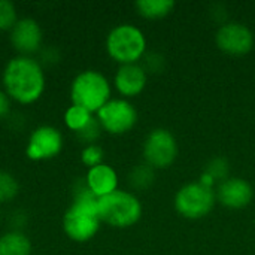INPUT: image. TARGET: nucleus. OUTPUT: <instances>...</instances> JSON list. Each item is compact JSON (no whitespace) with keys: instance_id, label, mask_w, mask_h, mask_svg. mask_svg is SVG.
Wrapping results in <instances>:
<instances>
[{"instance_id":"f257e3e1","label":"nucleus","mask_w":255,"mask_h":255,"mask_svg":"<svg viewBox=\"0 0 255 255\" xmlns=\"http://www.w3.org/2000/svg\"><path fill=\"white\" fill-rule=\"evenodd\" d=\"M1 84L10 100L19 105H33L45 93L46 75L37 58L15 55L3 69Z\"/></svg>"},{"instance_id":"f03ea898","label":"nucleus","mask_w":255,"mask_h":255,"mask_svg":"<svg viewBox=\"0 0 255 255\" xmlns=\"http://www.w3.org/2000/svg\"><path fill=\"white\" fill-rule=\"evenodd\" d=\"M73 202L63 217V230L66 236L78 244L91 241L100 230V217L97 199L90 191L85 178H79L73 187Z\"/></svg>"},{"instance_id":"7ed1b4c3","label":"nucleus","mask_w":255,"mask_h":255,"mask_svg":"<svg viewBox=\"0 0 255 255\" xmlns=\"http://www.w3.org/2000/svg\"><path fill=\"white\" fill-rule=\"evenodd\" d=\"M111 82L99 70H82L70 84L72 105L81 106L94 115L111 100Z\"/></svg>"},{"instance_id":"20e7f679","label":"nucleus","mask_w":255,"mask_h":255,"mask_svg":"<svg viewBox=\"0 0 255 255\" xmlns=\"http://www.w3.org/2000/svg\"><path fill=\"white\" fill-rule=\"evenodd\" d=\"M105 46L108 55L120 66L134 64L146 54V37L139 27L124 22L108 33Z\"/></svg>"},{"instance_id":"39448f33","label":"nucleus","mask_w":255,"mask_h":255,"mask_svg":"<svg viewBox=\"0 0 255 255\" xmlns=\"http://www.w3.org/2000/svg\"><path fill=\"white\" fill-rule=\"evenodd\" d=\"M97 211L102 223L115 229H128L139 223L142 203L136 194L118 188L97 200Z\"/></svg>"},{"instance_id":"423d86ee","label":"nucleus","mask_w":255,"mask_h":255,"mask_svg":"<svg viewBox=\"0 0 255 255\" xmlns=\"http://www.w3.org/2000/svg\"><path fill=\"white\" fill-rule=\"evenodd\" d=\"M217 203L214 188L197 182L182 185L175 194V211L187 220H200L211 214Z\"/></svg>"},{"instance_id":"0eeeda50","label":"nucleus","mask_w":255,"mask_h":255,"mask_svg":"<svg viewBox=\"0 0 255 255\" xmlns=\"http://www.w3.org/2000/svg\"><path fill=\"white\" fill-rule=\"evenodd\" d=\"M143 163L152 169H167L178 157V143L167 128H154L148 133L142 146Z\"/></svg>"},{"instance_id":"6e6552de","label":"nucleus","mask_w":255,"mask_h":255,"mask_svg":"<svg viewBox=\"0 0 255 255\" xmlns=\"http://www.w3.org/2000/svg\"><path fill=\"white\" fill-rule=\"evenodd\" d=\"M102 128L111 134H126L137 123V111L127 99H111L97 114Z\"/></svg>"},{"instance_id":"1a4fd4ad","label":"nucleus","mask_w":255,"mask_h":255,"mask_svg":"<svg viewBox=\"0 0 255 255\" xmlns=\"http://www.w3.org/2000/svg\"><path fill=\"white\" fill-rule=\"evenodd\" d=\"M64 145L61 131L54 126H39L36 127L27 140L25 155L31 161H45L55 158Z\"/></svg>"},{"instance_id":"9d476101","label":"nucleus","mask_w":255,"mask_h":255,"mask_svg":"<svg viewBox=\"0 0 255 255\" xmlns=\"http://www.w3.org/2000/svg\"><path fill=\"white\" fill-rule=\"evenodd\" d=\"M215 43L224 54L241 57L253 51L255 36L248 25L238 21H229L218 27L215 33Z\"/></svg>"},{"instance_id":"9b49d317","label":"nucleus","mask_w":255,"mask_h":255,"mask_svg":"<svg viewBox=\"0 0 255 255\" xmlns=\"http://www.w3.org/2000/svg\"><path fill=\"white\" fill-rule=\"evenodd\" d=\"M9 40L18 55H30L39 52L43 42V31L40 24L30 16L19 18L9 31Z\"/></svg>"},{"instance_id":"f8f14e48","label":"nucleus","mask_w":255,"mask_h":255,"mask_svg":"<svg viewBox=\"0 0 255 255\" xmlns=\"http://www.w3.org/2000/svg\"><path fill=\"white\" fill-rule=\"evenodd\" d=\"M217 202H220L227 209H244L250 206L254 199L253 185L238 176H230L229 179L218 184L217 190Z\"/></svg>"},{"instance_id":"ddd939ff","label":"nucleus","mask_w":255,"mask_h":255,"mask_svg":"<svg viewBox=\"0 0 255 255\" xmlns=\"http://www.w3.org/2000/svg\"><path fill=\"white\" fill-rule=\"evenodd\" d=\"M146 82L148 73L143 70L140 63L120 66L114 78L115 90L123 96V99H131L139 96L145 90Z\"/></svg>"},{"instance_id":"4468645a","label":"nucleus","mask_w":255,"mask_h":255,"mask_svg":"<svg viewBox=\"0 0 255 255\" xmlns=\"http://www.w3.org/2000/svg\"><path fill=\"white\" fill-rule=\"evenodd\" d=\"M85 182L97 200L118 190V175L115 169L106 163L88 169L85 175Z\"/></svg>"},{"instance_id":"2eb2a0df","label":"nucleus","mask_w":255,"mask_h":255,"mask_svg":"<svg viewBox=\"0 0 255 255\" xmlns=\"http://www.w3.org/2000/svg\"><path fill=\"white\" fill-rule=\"evenodd\" d=\"M0 255H31V241L22 232L9 230L0 236Z\"/></svg>"},{"instance_id":"dca6fc26","label":"nucleus","mask_w":255,"mask_h":255,"mask_svg":"<svg viewBox=\"0 0 255 255\" xmlns=\"http://www.w3.org/2000/svg\"><path fill=\"white\" fill-rule=\"evenodd\" d=\"M137 13L146 19H160L167 16L173 7L175 1L172 0H139L134 3Z\"/></svg>"},{"instance_id":"f3484780","label":"nucleus","mask_w":255,"mask_h":255,"mask_svg":"<svg viewBox=\"0 0 255 255\" xmlns=\"http://www.w3.org/2000/svg\"><path fill=\"white\" fill-rule=\"evenodd\" d=\"M155 181V169L146 163L134 166L128 173V185L134 191H146Z\"/></svg>"},{"instance_id":"a211bd4d","label":"nucleus","mask_w":255,"mask_h":255,"mask_svg":"<svg viewBox=\"0 0 255 255\" xmlns=\"http://www.w3.org/2000/svg\"><path fill=\"white\" fill-rule=\"evenodd\" d=\"M94 118V114H91L90 111L81 108V106H76V105H70L66 112H64V124L69 130L75 131V134L78 131H81L91 120Z\"/></svg>"},{"instance_id":"6ab92c4d","label":"nucleus","mask_w":255,"mask_h":255,"mask_svg":"<svg viewBox=\"0 0 255 255\" xmlns=\"http://www.w3.org/2000/svg\"><path fill=\"white\" fill-rule=\"evenodd\" d=\"M202 173L208 175L215 184H221L230 178V161L223 155H217L206 163Z\"/></svg>"},{"instance_id":"aec40b11","label":"nucleus","mask_w":255,"mask_h":255,"mask_svg":"<svg viewBox=\"0 0 255 255\" xmlns=\"http://www.w3.org/2000/svg\"><path fill=\"white\" fill-rule=\"evenodd\" d=\"M19 191V184L13 175L0 170V205H4L16 197Z\"/></svg>"},{"instance_id":"412c9836","label":"nucleus","mask_w":255,"mask_h":255,"mask_svg":"<svg viewBox=\"0 0 255 255\" xmlns=\"http://www.w3.org/2000/svg\"><path fill=\"white\" fill-rule=\"evenodd\" d=\"M18 19L15 3L9 0H0V31H10Z\"/></svg>"},{"instance_id":"4be33fe9","label":"nucleus","mask_w":255,"mask_h":255,"mask_svg":"<svg viewBox=\"0 0 255 255\" xmlns=\"http://www.w3.org/2000/svg\"><path fill=\"white\" fill-rule=\"evenodd\" d=\"M102 131H103V128H102V126H100V123H99V120L96 118V115H94V118L81 130V131H78L76 133V137L84 143V146H87V145H93V143H97V140H99V137H100V134H102Z\"/></svg>"},{"instance_id":"5701e85b","label":"nucleus","mask_w":255,"mask_h":255,"mask_svg":"<svg viewBox=\"0 0 255 255\" xmlns=\"http://www.w3.org/2000/svg\"><path fill=\"white\" fill-rule=\"evenodd\" d=\"M103 157H105L103 148H102L100 145H97V143L87 145V146H84L82 151H81V161H82V164L87 166L88 169L102 164V163H103Z\"/></svg>"},{"instance_id":"b1692460","label":"nucleus","mask_w":255,"mask_h":255,"mask_svg":"<svg viewBox=\"0 0 255 255\" xmlns=\"http://www.w3.org/2000/svg\"><path fill=\"white\" fill-rule=\"evenodd\" d=\"M140 66L143 67V70L148 75H158L164 70L166 67V60L163 57V54L160 52H146L142 58Z\"/></svg>"},{"instance_id":"393cba45","label":"nucleus","mask_w":255,"mask_h":255,"mask_svg":"<svg viewBox=\"0 0 255 255\" xmlns=\"http://www.w3.org/2000/svg\"><path fill=\"white\" fill-rule=\"evenodd\" d=\"M209 15H211V18H212L220 27L229 22V21H227L229 12H227V7H226L223 3H215V4H212L211 9H209Z\"/></svg>"},{"instance_id":"a878e982","label":"nucleus","mask_w":255,"mask_h":255,"mask_svg":"<svg viewBox=\"0 0 255 255\" xmlns=\"http://www.w3.org/2000/svg\"><path fill=\"white\" fill-rule=\"evenodd\" d=\"M10 105H12V100L7 97V94L3 90H0V120H4L9 115Z\"/></svg>"},{"instance_id":"bb28decb","label":"nucleus","mask_w":255,"mask_h":255,"mask_svg":"<svg viewBox=\"0 0 255 255\" xmlns=\"http://www.w3.org/2000/svg\"><path fill=\"white\" fill-rule=\"evenodd\" d=\"M0 221H1V211H0Z\"/></svg>"}]
</instances>
